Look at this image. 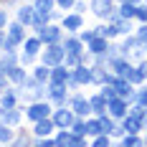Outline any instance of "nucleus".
<instances>
[{
    "instance_id": "f257e3e1",
    "label": "nucleus",
    "mask_w": 147,
    "mask_h": 147,
    "mask_svg": "<svg viewBox=\"0 0 147 147\" xmlns=\"http://www.w3.org/2000/svg\"><path fill=\"white\" fill-rule=\"evenodd\" d=\"M41 51H43V41L38 38V33H33V30H30L28 38H26V41H23V46H20V51H18V56H20V63L30 69V66L38 61Z\"/></svg>"
},
{
    "instance_id": "f03ea898",
    "label": "nucleus",
    "mask_w": 147,
    "mask_h": 147,
    "mask_svg": "<svg viewBox=\"0 0 147 147\" xmlns=\"http://www.w3.org/2000/svg\"><path fill=\"white\" fill-rule=\"evenodd\" d=\"M53 104L48 99H36V102H23V114H26V124H33L43 117H51Z\"/></svg>"
},
{
    "instance_id": "7ed1b4c3",
    "label": "nucleus",
    "mask_w": 147,
    "mask_h": 147,
    "mask_svg": "<svg viewBox=\"0 0 147 147\" xmlns=\"http://www.w3.org/2000/svg\"><path fill=\"white\" fill-rule=\"evenodd\" d=\"M46 99L53 104V107H66L69 99H71V91L66 84H59V81H48L46 84Z\"/></svg>"
},
{
    "instance_id": "20e7f679",
    "label": "nucleus",
    "mask_w": 147,
    "mask_h": 147,
    "mask_svg": "<svg viewBox=\"0 0 147 147\" xmlns=\"http://www.w3.org/2000/svg\"><path fill=\"white\" fill-rule=\"evenodd\" d=\"M89 13L96 20H112L117 13V0H89Z\"/></svg>"
},
{
    "instance_id": "39448f33",
    "label": "nucleus",
    "mask_w": 147,
    "mask_h": 147,
    "mask_svg": "<svg viewBox=\"0 0 147 147\" xmlns=\"http://www.w3.org/2000/svg\"><path fill=\"white\" fill-rule=\"evenodd\" d=\"M63 59H66L63 43H46L41 56H38V61L46 63V66H59V63H63Z\"/></svg>"
},
{
    "instance_id": "423d86ee",
    "label": "nucleus",
    "mask_w": 147,
    "mask_h": 147,
    "mask_svg": "<svg viewBox=\"0 0 147 147\" xmlns=\"http://www.w3.org/2000/svg\"><path fill=\"white\" fill-rule=\"evenodd\" d=\"M20 99L23 102H36V99H46V84H41L38 79L28 76L26 84L20 86Z\"/></svg>"
},
{
    "instance_id": "0eeeda50",
    "label": "nucleus",
    "mask_w": 147,
    "mask_h": 147,
    "mask_svg": "<svg viewBox=\"0 0 147 147\" xmlns=\"http://www.w3.org/2000/svg\"><path fill=\"white\" fill-rule=\"evenodd\" d=\"M69 107L74 109V114H76V117H91V104H89V94L84 91V89H79V91H71Z\"/></svg>"
},
{
    "instance_id": "6e6552de",
    "label": "nucleus",
    "mask_w": 147,
    "mask_h": 147,
    "mask_svg": "<svg viewBox=\"0 0 147 147\" xmlns=\"http://www.w3.org/2000/svg\"><path fill=\"white\" fill-rule=\"evenodd\" d=\"M63 36H66L63 26H61V23H53V20L38 30V38L43 41V46H46V43H61V41H63Z\"/></svg>"
},
{
    "instance_id": "1a4fd4ad",
    "label": "nucleus",
    "mask_w": 147,
    "mask_h": 147,
    "mask_svg": "<svg viewBox=\"0 0 147 147\" xmlns=\"http://www.w3.org/2000/svg\"><path fill=\"white\" fill-rule=\"evenodd\" d=\"M0 122H5L8 127H20V124H26V114H23V102L18 104V107H10V109H3L0 107Z\"/></svg>"
},
{
    "instance_id": "9d476101",
    "label": "nucleus",
    "mask_w": 147,
    "mask_h": 147,
    "mask_svg": "<svg viewBox=\"0 0 147 147\" xmlns=\"http://www.w3.org/2000/svg\"><path fill=\"white\" fill-rule=\"evenodd\" d=\"M51 119H53V124H56V129H63V127H69L71 129L74 119H76V114H74V109L66 104V107H53V112H51Z\"/></svg>"
},
{
    "instance_id": "9b49d317",
    "label": "nucleus",
    "mask_w": 147,
    "mask_h": 147,
    "mask_svg": "<svg viewBox=\"0 0 147 147\" xmlns=\"http://www.w3.org/2000/svg\"><path fill=\"white\" fill-rule=\"evenodd\" d=\"M61 26H63L66 33H79V30L86 26V15L76 13V10H66L63 18H61Z\"/></svg>"
},
{
    "instance_id": "f8f14e48",
    "label": "nucleus",
    "mask_w": 147,
    "mask_h": 147,
    "mask_svg": "<svg viewBox=\"0 0 147 147\" xmlns=\"http://www.w3.org/2000/svg\"><path fill=\"white\" fill-rule=\"evenodd\" d=\"M28 33H30V28H28V26H23L20 20H15V18L8 23V28H5V36H8V38H13L18 46H23V41L28 38Z\"/></svg>"
},
{
    "instance_id": "ddd939ff",
    "label": "nucleus",
    "mask_w": 147,
    "mask_h": 147,
    "mask_svg": "<svg viewBox=\"0 0 147 147\" xmlns=\"http://www.w3.org/2000/svg\"><path fill=\"white\" fill-rule=\"evenodd\" d=\"M71 76L76 79V84L81 89L91 86V79H94V66L91 63H79L76 69H71Z\"/></svg>"
},
{
    "instance_id": "4468645a",
    "label": "nucleus",
    "mask_w": 147,
    "mask_h": 147,
    "mask_svg": "<svg viewBox=\"0 0 147 147\" xmlns=\"http://www.w3.org/2000/svg\"><path fill=\"white\" fill-rule=\"evenodd\" d=\"M33 15H36V8H33L30 0H23L18 8H13V18L20 20L23 26H28V28H30V23H33Z\"/></svg>"
},
{
    "instance_id": "2eb2a0df",
    "label": "nucleus",
    "mask_w": 147,
    "mask_h": 147,
    "mask_svg": "<svg viewBox=\"0 0 147 147\" xmlns=\"http://www.w3.org/2000/svg\"><path fill=\"white\" fill-rule=\"evenodd\" d=\"M5 76H8V81H10V84L23 86V84H26V79L30 76V69H28V66H23V63H15V66H10V69L5 71Z\"/></svg>"
},
{
    "instance_id": "dca6fc26",
    "label": "nucleus",
    "mask_w": 147,
    "mask_h": 147,
    "mask_svg": "<svg viewBox=\"0 0 147 147\" xmlns=\"http://www.w3.org/2000/svg\"><path fill=\"white\" fill-rule=\"evenodd\" d=\"M107 112L114 119H122V117H127V112H129V102L124 96H114V99L107 102Z\"/></svg>"
},
{
    "instance_id": "f3484780",
    "label": "nucleus",
    "mask_w": 147,
    "mask_h": 147,
    "mask_svg": "<svg viewBox=\"0 0 147 147\" xmlns=\"http://www.w3.org/2000/svg\"><path fill=\"white\" fill-rule=\"evenodd\" d=\"M114 89H117V94H119V96H124V99H127L129 104L134 102L137 86H134V84L129 81V79H124V76H117V79H114Z\"/></svg>"
},
{
    "instance_id": "a211bd4d",
    "label": "nucleus",
    "mask_w": 147,
    "mask_h": 147,
    "mask_svg": "<svg viewBox=\"0 0 147 147\" xmlns=\"http://www.w3.org/2000/svg\"><path fill=\"white\" fill-rule=\"evenodd\" d=\"M119 122H122L124 132H137V134H142V132L147 129V119L134 117V114H129V112H127V117H122Z\"/></svg>"
},
{
    "instance_id": "6ab92c4d",
    "label": "nucleus",
    "mask_w": 147,
    "mask_h": 147,
    "mask_svg": "<svg viewBox=\"0 0 147 147\" xmlns=\"http://www.w3.org/2000/svg\"><path fill=\"white\" fill-rule=\"evenodd\" d=\"M94 66V63H91ZM114 71L107 69V66H94V79H91V86H104V84H114Z\"/></svg>"
},
{
    "instance_id": "aec40b11",
    "label": "nucleus",
    "mask_w": 147,
    "mask_h": 147,
    "mask_svg": "<svg viewBox=\"0 0 147 147\" xmlns=\"http://www.w3.org/2000/svg\"><path fill=\"white\" fill-rule=\"evenodd\" d=\"M61 43H63V51L66 53H84L86 51V43L79 38V33H66Z\"/></svg>"
},
{
    "instance_id": "412c9836",
    "label": "nucleus",
    "mask_w": 147,
    "mask_h": 147,
    "mask_svg": "<svg viewBox=\"0 0 147 147\" xmlns=\"http://www.w3.org/2000/svg\"><path fill=\"white\" fill-rule=\"evenodd\" d=\"M30 132H33V137H48V134L56 132V124H53L51 117H43V119H38V122L30 124Z\"/></svg>"
},
{
    "instance_id": "4be33fe9",
    "label": "nucleus",
    "mask_w": 147,
    "mask_h": 147,
    "mask_svg": "<svg viewBox=\"0 0 147 147\" xmlns=\"http://www.w3.org/2000/svg\"><path fill=\"white\" fill-rule=\"evenodd\" d=\"M10 145H15V147H30L33 145V132H30V127H26V124L15 127V134H13V142H10Z\"/></svg>"
},
{
    "instance_id": "5701e85b",
    "label": "nucleus",
    "mask_w": 147,
    "mask_h": 147,
    "mask_svg": "<svg viewBox=\"0 0 147 147\" xmlns=\"http://www.w3.org/2000/svg\"><path fill=\"white\" fill-rule=\"evenodd\" d=\"M89 104H91V114H96V117L107 114V96H104L99 89L89 94Z\"/></svg>"
},
{
    "instance_id": "b1692460",
    "label": "nucleus",
    "mask_w": 147,
    "mask_h": 147,
    "mask_svg": "<svg viewBox=\"0 0 147 147\" xmlns=\"http://www.w3.org/2000/svg\"><path fill=\"white\" fill-rule=\"evenodd\" d=\"M132 66H134V61H129V59H124V56H117V59L109 63V69L114 71V76H129V71H132Z\"/></svg>"
},
{
    "instance_id": "393cba45",
    "label": "nucleus",
    "mask_w": 147,
    "mask_h": 147,
    "mask_svg": "<svg viewBox=\"0 0 147 147\" xmlns=\"http://www.w3.org/2000/svg\"><path fill=\"white\" fill-rule=\"evenodd\" d=\"M30 76L38 79L41 84H48V81H51V66H46V63H41V61H36V63L30 66Z\"/></svg>"
},
{
    "instance_id": "a878e982",
    "label": "nucleus",
    "mask_w": 147,
    "mask_h": 147,
    "mask_svg": "<svg viewBox=\"0 0 147 147\" xmlns=\"http://www.w3.org/2000/svg\"><path fill=\"white\" fill-rule=\"evenodd\" d=\"M107 48H109V38H104V36H94V38L86 43V51L91 53V56H96V53H107Z\"/></svg>"
},
{
    "instance_id": "bb28decb",
    "label": "nucleus",
    "mask_w": 147,
    "mask_h": 147,
    "mask_svg": "<svg viewBox=\"0 0 147 147\" xmlns=\"http://www.w3.org/2000/svg\"><path fill=\"white\" fill-rule=\"evenodd\" d=\"M117 145L119 147H145V140H142V134H137V132H124L117 140Z\"/></svg>"
},
{
    "instance_id": "cd10ccee",
    "label": "nucleus",
    "mask_w": 147,
    "mask_h": 147,
    "mask_svg": "<svg viewBox=\"0 0 147 147\" xmlns=\"http://www.w3.org/2000/svg\"><path fill=\"white\" fill-rule=\"evenodd\" d=\"M71 79V69L66 63H59V66H51V81H59V84H66Z\"/></svg>"
},
{
    "instance_id": "c85d7f7f",
    "label": "nucleus",
    "mask_w": 147,
    "mask_h": 147,
    "mask_svg": "<svg viewBox=\"0 0 147 147\" xmlns=\"http://www.w3.org/2000/svg\"><path fill=\"white\" fill-rule=\"evenodd\" d=\"M89 145H91V147H112V145H117V142H114V137H112V134L99 132V134H94V137L89 140Z\"/></svg>"
},
{
    "instance_id": "c756f323",
    "label": "nucleus",
    "mask_w": 147,
    "mask_h": 147,
    "mask_svg": "<svg viewBox=\"0 0 147 147\" xmlns=\"http://www.w3.org/2000/svg\"><path fill=\"white\" fill-rule=\"evenodd\" d=\"M53 137H56V147H71L74 132L69 129V127H63V129H56V132H53Z\"/></svg>"
},
{
    "instance_id": "7c9ffc66",
    "label": "nucleus",
    "mask_w": 147,
    "mask_h": 147,
    "mask_svg": "<svg viewBox=\"0 0 147 147\" xmlns=\"http://www.w3.org/2000/svg\"><path fill=\"white\" fill-rule=\"evenodd\" d=\"M99 132H104L102 129V117H96V114L86 117V134H89V140H91L94 134H99Z\"/></svg>"
},
{
    "instance_id": "2f4dec72",
    "label": "nucleus",
    "mask_w": 147,
    "mask_h": 147,
    "mask_svg": "<svg viewBox=\"0 0 147 147\" xmlns=\"http://www.w3.org/2000/svg\"><path fill=\"white\" fill-rule=\"evenodd\" d=\"M48 23H51V13H38V10H36L33 23H30V30H33V33H38V30L43 28V26H48Z\"/></svg>"
},
{
    "instance_id": "473e14b6",
    "label": "nucleus",
    "mask_w": 147,
    "mask_h": 147,
    "mask_svg": "<svg viewBox=\"0 0 147 147\" xmlns=\"http://www.w3.org/2000/svg\"><path fill=\"white\" fill-rule=\"evenodd\" d=\"M134 10H137V5L134 3H117V13H119V18H129V20H134Z\"/></svg>"
},
{
    "instance_id": "72a5a7b5",
    "label": "nucleus",
    "mask_w": 147,
    "mask_h": 147,
    "mask_svg": "<svg viewBox=\"0 0 147 147\" xmlns=\"http://www.w3.org/2000/svg\"><path fill=\"white\" fill-rule=\"evenodd\" d=\"M15 63H20V56H18V51H15V53H8V51H3V53H0V66H3L5 71H8L10 66H15Z\"/></svg>"
},
{
    "instance_id": "f704fd0d",
    "label": "nucleus",
    "mask_w": 147,
    "mask_h": 147,
    "mask_svg": "<svg viewBox=\"0 0 147 147\" xmlns=\"http://www.w3.org/2000/svg\"><path fill=\"white\" fill-rule=\"evenodd\" d=\"M13 134H15L13 127H8L5 122H0V145H10L13 142Z\"/></svg>"
},
{
    "instance_id": "c9c22d12",
    "label": "nucleus",
    "mask_w": 147,
    "mask_h": 147,
    "mask_svg": "<svg viewBox=\"0 0 147 147\" xmlns=\"http://www.w3.org/2000/svg\"><path fill=\"white\" fill-rule=\"evenodd\" d=\"M30 3H33V8L38 13H51L56 8V0H30Z\"/></svg>"
},
{
    "instance_id": "e433bc0d",
    "label": "nucleus",
    "mask_w": 147,
    "mask_h": 147,
    "mask_svg": "<svg viewBox=\"0 0 147 147\" xmlns=\"http://www.w3.org/2000/svg\"><path fill=\"white\" fill-rule=\"evenodd\" d=\"M127 79L132 81L134 86H142V84H145V74H142V69H140L137 63L132 66V71H129V76H127Z\"/></svg>"
},
{
    "instance_id": "4c0bfd02",
    "label": "nucleus",
    "mask_w": 147,
    "mask_h": 147,
    "mask_svg": "<svg viewBox=\"0 0 147 147\" xmlns=\"http://www.w3.org/2000/svg\"><path fill=\"white\" fill-rule=\"evenodd\" d=\"M13 20V13H10V8H5V5H0V30L8 28V23Z\"/></svg>"
},
{
    "instance_id": "58836bf2",
    "label": "nucleus",
    "mask_w": 147,
    "mask_h": 147,
    "mask_svg": "<svg viewBox=\"0 0 147 147\" xmlns=\"http://www.w3.org/2000/svg\"><path fill=\"white\" fill-rule=\"evenodd\" d=\"M71 132H76V134H86V117H76V119H74ZM86 137H89V134H86Z\"/></svg>"
},
{
    "instance_id": "ea45409f",
    "label": "nucleus",
    "mask_w": 147,
    "mask_h": 147,
    "mask_svg": "<svg viewBox=\"0 0 147 147\" xmlns=\"http://www.w3.org/2000/svg\"><path fill=\"white\" fill-rule=\"evenodd\" d=\"M134 23H147V3H140L134 10Z\"/></svg>"
},
{
    "instance_id": "a19ab883",
    "label": "nucleus",
    "mask_w": 147,
    "mask_h": 147,
    "mask_svg": "<svg viewBox=\"0 0 147 147\" xmlns=\"http://www.w3.org/2000/svg\"><path fill=\"white\" fill-rule=\"evenodd\" d=\"M94 36H96V28H94V26H91V28H86V26H84V28L79 30V38H81L84 43H89V41H91Z\"/></svg>"
},
{
    "instance_id": "79ce46f5",
    "label": "nucleus",
    "mask_w": 147,
    "mask_h": 147,
    "mask_svg": "<svg viewBox=\"0 0 147 147\" xmlns=\"http://www.w3.org/2000/svg\"><path fill=\"white\" fill-rule=\"evenodd\" d=\"M3 51H8V53H15V51H20V46L15 43L13 38H8V36H5V41H3ZM3 51H0V53H3Z\"/></svg>"
},
{
    "instance_id": "37998d69",
    "label": "nucleus",
    "mask_w": 147,
    "mask_h": 147,
    "mask_svg": "<svg viewBox=\"0 0 147 147\" xmlns=\"http://www.w3.org/2000/svg\"><path fill=\"white\" fill-rule=\"evenodd\" d=\"M142 59H147V51H145V46H137L132 53H129V61L137 63V61H142Z\"/></svg>"
},
{
    "instance_id": "c03bdc74",
    "label": "nucleus",
    "mask_w": 147,
    "mask_h": 147,
    "mask_svg": "<svg viewBox=\"0 0 147 147\" xmlns=\"http://www.w3.org/2000/svg\"><path fill=\"white\" fill-rule=\"evenodd\" d=\"M134 36H137L142 43H147V23H137V26H134Z\"/></svg>"
},
{
    "instance_id": "a18cd8bd",
    "label": "nucleus",
    "mask_w": 147,
    "mask_h": 147,
    "mask_svg": "<svg viewBox=\"0 0 147 147\" xmlns=\"http://www.w3.org/2000/svg\"><path fill=\"white\" fill-rule=\"evenodd\" d=\"M134 102H140V104H145V107H147V86H145V84H142V86H137Z\"/></svg>"
},
{
    "instance_id": "49530a36",
    "label": "nucleus",
    "mask_w": 147,
    "mask_h": 147,
    "mask_svg": "<svg viewBox=\"0 0 147 147\" xmlns=\"http://www.w3.org/2000/svg\"><path fill=\"white\" fill-rule=\"evenodd\" d=\"M74 10L81 13V15H86L89 13V0H76V3H74Z\"/></svg>"
},
{
    "instance_id": "de8ad7c7",
    "label": "nucleus",
    "mask_w": 147,
    "mask_h": 147,
    "mask_svg": "<svg viewBox=\"0 0 147 147\" xmlns=\"http://www.w3.org/2000/svg\"><path fill=\"white\" fill-rule=\"evenodd\" d=\"M74 3H76V0H56V8H61V10L66 13V10H74Z\"/></svg>"
},
{
    "instance_id": "09e8293b",
    "label": "nucleus",
    "mask_w": 147,
    "mask_h": 147,
    "mask_svg": "<svg viewBox=\"0 0 147 147\" xmlns=\"http://www.w3.org/2000/svg\"><path fill=\"white\" fill-rule=\"evenodd\" d=\"M23 0H0V5H5V8H18Z\"/></svg>"
},
{
    "instance_id": "8fccbe9b",
    "label": "nucleus",
    "mask_w": 147,
    "mask_h": 147,
    "mask_svg": "<svg viewBox=\"0 0 147 147\" xmlns=\"http://www.w3.org/2000/svg\"><path fill=\"white\" fill-rule=\"evenodd\" d=\"M137 66L142 69V74H145V81H147V59H142V61H137Z\"/></svg>"
},
{
    "instance_id": "3c124183",
    "label": "nucleus",
    "mask_w": 147,
    "mask_h": 147,
    "mask_svg": "<svg viewBox=\"0 0 147 147\" xmlns=\"http://www.w3.org/2000/svg\"><path fill=\"white\" fill-rule=\"evenodd\" d=\"M8 86H10V81H8V79H5V81H0V94H3V91H5Z\"/></svg>"
},
{
    "instance_id": "603ef678",
    "label": "nucleus",
    "mask_w": 147,
    "mask_h": 147,
    "mask_svg": "<svg viewBox=\"0 0 147 147\" xmlns=\"http://www.w3.org/2000/svg\"><path fill=\"white\" fill-rule=\"evenodd\" d=\"M3 41H5V30H0V51H3Z\"/></svg>"
},
{
    "instance_id": "864d4df0",
    "label": "nucleus",
    "mask_w": 147,
    "mask_h": 147,
    "mask_svg": "<svg viewBox=\"0 0 147 147\" xmlns=\"http://www.w3.org/2000/svg\"><path fill=\"white\" fill-rule=\"evenodd\" d=\"M5 79H8V76H5V69L0 66V81H5Z\"/></svg>"
},
{
    "instance_id": "5fc2aeb1",
    "label": "nucleus",
    "mask_w": 147,
    "mask_h": 147,
    "mask_svg": "<svg viewBox=\"0 0 147 147\" xmlns=\"http://www.w3.org/2000/svg\"><path fill=\"white\" fill-rule=\"evenodd\" d=\"M142 140H145V147H147V129L142 132Z\"/></svg>"
},
{
    "instance_id": "6e6d98bb",
    "label": "nucleus",
    "mask_w": 147,
    "mask_h": 147,
    "mask_svg": "<svg viewBox=\"0 0 147 147\" xmlns=\"http://www.w3.org/2000/svg\"><path fill=\"white\" fill-rule=\"evenodd\" d=\"M145 117H147V107H145Z\"/></svg>"
},
{
    "instance_id": "4d7b16f0",
    "label": "nucleus",
    "mask_w": 147,
    "mask_h": 147,
    "mask_svg": "<svg viewBox=\"0 0 147 147\" xmlns=\"http://www.w3.org/2000/svg\"><path fill=\"white\" fill-rule=\"evenodd\" d=\"M145 86H147V81H145Z\"/></svg>"
},
{
    "instance_id": "13d9d810",
    "label": "nucleus",
    "mask_w": 147,
    "mask_h": 147,
    "mask_svg": "<svg viewBox=\"0 0 147 147\" xmlns=\"http://www.w3.org/2000/svg\"><path fill=\"white\" fill-rule=\"evenodd\" d=\"M145 3H147V0H145Z\"/></svg>"
}]
</instances>
